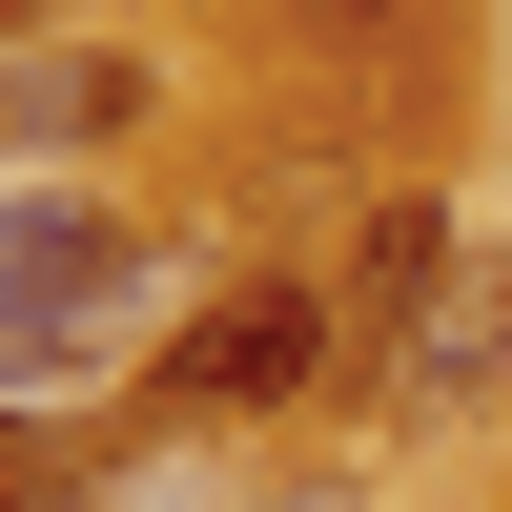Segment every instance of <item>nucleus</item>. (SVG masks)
<instances>
[{
	"label": "nucleus",
	"mask_w": 512,
	"mask_h": 512,
	"mask_svg": "<svg viewBox=\"0 0 512 512\" xmlns=\"http://www.w3.org/2000/svg\"><path fill=\"white\" fill-rule=\"evenodd\" d=\"M144 226H123L103 185H0V410H62V390H103L123 369V328H144Z\"/></svg>",
	"instance_id": "1"
},
{
	"label": "nucleus",
	"mask_w": 512,
	"mask_h": 512,
	"mask_svg": "<svg viewBox=\"0 0 512 512\" xmlns=\"http://www.w3.org/2000/svg\"><path fill=\"white\" fill-rule=\"evenodd\" d=\"M328 369H349V308L287 267H226L185 308V349H164V410H205V431H246V410H308Z\"/></svg>",
	"instance_id": "2"
},
{
	"label": "nucleus",
	"mask_w": 512,
	"mask_h": 512,
	"mask_svg": "<svg viewBox=\"0 0 512 512\" xmlns=\"http://www.w3.org/2000/svg\"><path fill=\"white\" fill-rule=\"evenodd\" d=\"M431 287H451V205H431V185L390 164V185H369V226H349V287H328V308H349V369H369V390L410 369V328H431Z\"/></svg>",
	"instance_id": "3"
},
{
	"label": "nucleus",
	"mask_w": 512,
	"mask_h": 512,
	"mask_svg": "<svg viewBox=\"0 0 512 512\" xmlns=\"http://www.w3.org/2000/svg\"><path fill=\"white\" fill-rule=\"evenodd\" d=\"M512 390V246H451V287H431V328H410V369H390V410H492Z\"/></svg>",
	"instance_id": "4"
},
{
	"label": "nucleus",
	"mask_w": 512,
	"mask_h": 512,
	"mask_svg": "<svg viewBox=\"0 0 512 512\" xmlns=\"http://www.w3.org/2000/svg\"><path fill=\"white\" fill-rule=\"evenodd\" d=\"M82 492H103V431L82 410H41V431L0 410V512H82Z\"/></svg>",
	"instance_id": "5"
},
{
	"label": "nucleus",
	"mask_w": 512,
	"mask_h": 512,
	"mask_svg": "<svg viewBox=\"0 0 512 512\" xmlns=\"http://www.w3.org/2000/svg\"><path fill=\"white\" fill-rule=\"evenodd\" d=\"M82 512H226V492H123V472H103V492H82Z\"/></svg>",
	"instance_id": "6"
},
{
	"label": "nucleus",
	"mask_w": 512,
	"mask_h": 512,
	"mask_svg": "<svg viewBox=\"0 0 512 512\" xmlns=\"http://www.w3.org/2000/svg\"><path fill=\"white\" fill-rule=\"evenodd\" d=\"M267 512H369V492H267Z\"/></svg>",
	"instance_id": "7"
}]
</instances>
